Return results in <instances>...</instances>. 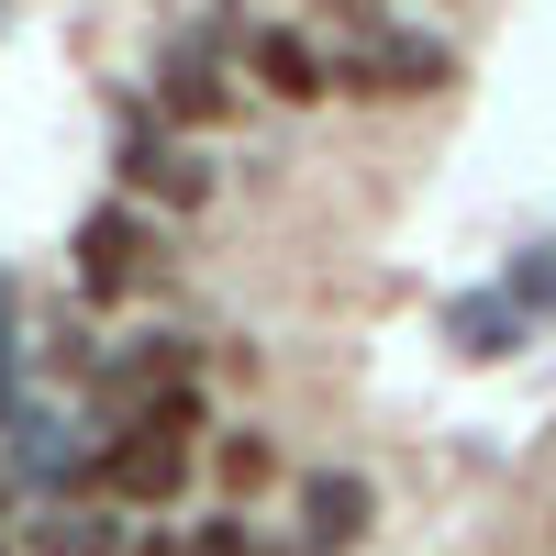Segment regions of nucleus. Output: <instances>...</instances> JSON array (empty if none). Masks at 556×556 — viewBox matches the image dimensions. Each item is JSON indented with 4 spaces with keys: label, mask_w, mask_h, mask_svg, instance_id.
<instances>
[{
    "label": "nucleus",
    "mask_w": 556,
    "mask_h": 556,
    "mask_svg": "<svg viewBox=\"0 0 556 556\" xmlns=\"http://www.w3.org/2000/svg\"><path fill=\"white\" fill-rule=\"evenodd\" d=\"M201 424H212V412H201V379H178V390H156V401H134V412H123V434L78 468L89 501H112V513H123V501H178V490H190V456H201Z\"/></svg>",
    "instance_id": "f257e3e1"
},
{
    "label": "nucleus",
    "mask_w": 556,
    "mask_h": 556,
    "mask_svg": "<svg viewBox=\"0 0 556 556\" xmlns=\"http://www.w3.org/2000/svg\"><path fill=\"white\" fill-rule=\"evenodd\" d=\"M156 278V223L134 212V201H101L78 223V301L89 312H112V301H134Z\"/></svg>",
    "instance_id": "f03ea898"
},
{
    "label": "nucleus",
    "mask_w": 556,
    "mask_h": 556,
    "mask_svg": "<svg viewBox=\"0 0 556 556\" xmlns=\"http://www.w3.org/2000/svg\"><path fill=\"white\" fill-rule=\"evenodd\" d=\"M456 56L434 34H390V23H367L345 56H334V89H356V101H412V89H445Z\"/></svg>",
    "instance_id": "7ed1b4c3"
},
{
    "label": "nucleus",
    "mask_w": 556,
    "mask_h": 556,
    "mask_svg": "<svg viewBox=\"0 0 556 556\" xmlns=\"http://www.w3.org/2000/svg\"><path fill=\"white\" fill-rule=\"evenodd\" d=\"M123 178H134V201H178V212L212 201V156H190V146H178V134H156V123L123 134Z\"/></svg>",
    "instance_id": "20e7f679"
},
{
    "label": "nucleus",
    "mask_w": 556,
    "mask_h": 556,
    "mask_svg": "<svg viewBox=\"0 0 556 556\" xmlns=\"http://www.w3.org/2000/svg\"><path fill=\"white\" fill-rule=\"evenodd\" d=\"M367 523H379V490L356 468H323L301 490V556H345V545H367Z\"/></svg>",
    "instance_id": "39448f33"
},
{
    "label": "nucleus",
    "mask_w": 556,
    "mask_h": 556,
    "mask_svg": "<svg viewBox=\"0 0 556 556\" xmlns=\"http://www.w3.org/2000/svg\"><path fill=\"white\" fill-rule=\"evenodd\" d=\"M156 112H167L178 134H201V123L235 112V78H223L201 45H167V56H156Z\"/></svg>",
    "instance_id": "423d86ee"
},
{
    "label": "nucleus",
    "mask_w": 556,
    "mask_h": 556,
    "mask_svg": "<svg viewBox=\"0 0 556 556\" xmlns=\"http://www.w3.org/2000/svg\"><path fill=\"white\" fill-rule=\"evenodd\" d=\"M178 379H201V345H190V334H134V356L101 367V401L134 412V401H156V390H178Z\"/></svg>",
    "instance_id": "0eeeda50"
},
{
    "label": "nucleus",
    "mask_w": 556,
    "mask_h": 556,
    "mask_svg": "<svg viewBox=\"0 0 556 556\" xmlns=\"http://www.w3.org/2000/svg\"><path fill=\"white\" fill-rule=\"evenodd\" d=\"M245 78L267 89V101H323V89H334V67H323V56H312V45H301L290 23L245 45Z\"/></svg>",
    "instance_id": "6e6552de"
},
{
    "label": "nucleus",
    "mask_w": 556,
    "mask_h": 556,
    "mask_svg": "<svg viewBox=\"0 0 556 556\" xmlns=\"http://www.w3.org/2000/svg\"><path fill=\"white\" fill-rule=\"evenodd\" d=\"M0 434H12V479L23 490H45V479H67V424H56V412H0Z\"/></svg>",
    "instance_id": "1a4fd4ad"
},
{
    "label": "nucleus",
    "mask_w": 556,
    "mask_h": 556,
    "mask_svg": "<svg viewBox=\"0 0 556 556\" xmlns=\"http://www.w3.org/2000/svg\"><path fill=\"white\" fill-rule=\"evenodd\" d=\"M34 556H123L112 501H67V513H45V523H34Z\"/></svg>",
    "instance_id": "9d476101"
},
{
    "label": "nucleus",
    "mask_w": 556,
    "mask_h": 556,
    "mask_svg": "<svg viewBox=\"0 0 556 556\" xmlns=\"http://www.w3.org/2000/svg\"><path fill=\"white\" fill-rule=\"evenodd\" d=\"M212 468H223V490L245 501V490H256V479L278 468V445H267V434H223V445H212Z\"/></svg>",
    "instance_id": "9b49d317"
},
{
    "label": "nucleus",
    "mask_w": 556,
    "mask_h": 556,
    "mask_svg": "<svg viewBox=\"0 0 556 556\" xmlns=\"http://www.w3.org/2000/svg\"><path fill=\"white\" fill-rule=\"evenodd\" d=\"M456 334H468V356H513V312H501V301H468V312H456Z\"/></svg>",
    "instance_id": "f8f14e48"
},
{
    "label": "nucleus",
    "mask_w": 556,
    "mask_h": 556,
    "mask_svg": "<svg viewBox=\"0 0 556 556\" xmlns=\"http://www.w3.org/2000/svg\"><path fill=\"white\" fill-rule=\"evenodd\" d=\"M178 556H256V534H245L235 513H212V523H201L190 545H178Z\"/></svg>",
    "instance_id": "ddd939ff"
},
{
    "label": "nucleus",
    "mask_w": 556,
    "mask_h": 556,
    "mask_svg": "<svg viewBox=\"0 0 556 556\" xmlns=\"http://www.w3.org/2000/svg\"><path fill=\"white\" fill-rule=\"evenodd\" d=\"M513 301H523V312H556V245H545V256H523V267H513Z\"/></svg>",
    "instance_id": "4468645a"
},
{
    "label": "nucleus",
    "mask_w": 556,
    "mask_h": 556,
    "mask_svg": "<svg viewBox=\"0 0 556 556\" xmlns=\"http://www.w3.org/2000/svg\"><path fill=\"white\" fill-rule=\"evenodd\" d=\"M23 401V356H12V267H0V412Z\"/></svg>",
    "instance_id": "2eb2a0df"
}]
</instances>
